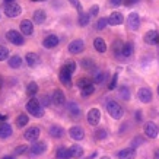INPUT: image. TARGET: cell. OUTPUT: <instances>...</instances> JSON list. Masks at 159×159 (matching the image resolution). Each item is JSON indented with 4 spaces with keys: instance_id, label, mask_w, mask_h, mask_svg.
<instances>
[{
    "instance_id": "obj_1",
    "label": "cell",
    "mask_w": 159,
    "mask_h": 159,
    "mask_svg": "<svg viewBox=\"0 0 159 159\" xmlns=\"http://www.w3.org/2000/svg\"><path fill=\"white\" fill-rule=\"evenodd\" d=\"M26 111L31 116H34L35 118H41L44 116V107L41 105V102L35 98H31L26 104Z\"/></svg>"
},
{
    "instance_id": "obj_2",
    "label": "cell",
    "mask_w": 159,
    "mask_h": 159,
    "mask_svg": "<svg viewBox=\"0 0 159 159\" xmlns=\"http://www.w3.org/2000/svg\"><path fill=\"white\" fill-rule=\"evenodd\" d=\"M107 111H108V114H110L114 120H120L123 114H124V111L121 108L120 104H117L116 101H108L107 102Z\"/></svg>"
},
{
    "instance_id": "obj_3",
    "label": "cell",
    "mask_w": 159,
    "mask_h": 159,
    "mask_svg": "<svg viewBox=\"0 0 159 159\" xmlns=\"http://www.w3.org/2000/svg\"><path fill=\"white\" fill-rule=\"evenodd\" d=\"M6 38H7V41H10V43L13 44V45H24V44H25L24 35L19 34V32H18V31H15V29H10V31H7Z\"/></svg>"
},
{
    "instance_id": "obj_4",
    "label": "cell",
    "mask_w": 159,
    "mask_h": 159,
    "mask_svg": "<svg viewBox=\"0 0 159 159\" xmlns=\"http://www.w3.org/2000/svg\"><path fill=\"white\" fill-rule=\"evenodd\" d=\"M143 131H145V136L149 137V139H155L159 133V127L155 124L153 121H148L143 127Z\"/></svg>"
},
{
    "instance_id": "obj_5",
    "label": "cell",
    "mask_w": 159,
    "mask_h": 159,
    "mask_svg": "<svg viewBox=\"0 0 159 159\" xmlns=\"http://www.w3.org/2000/svg\"><path fill=\"white\" fill-rule=\"evenodd\" d=\"M39 133H41V129H39L38 125H34V127H29L28 130H25L24 137L28 142H37L39 137Z\"/></svg>"
},
{
    "instance_id": "obj_6",
    "label": "cell",
    "mask_w": 159,
    "mask_h": 159,
    "mask_svg": "<svg viewBox=\"0 0 159 159\" xmlns=\"http://www.w3.org/2000/svg\"><path fill=\"white\" fill-rule=\"evenodd\" d=\"M86 120L91 125H98L99 124V120H101V111L98 110V108H91L89 112H88Z\"/></svg>"
},
{
    "instance_id": "obj_7",
    "label": "cell",
    "mask_w": 159,
    "mask_h": 159,
    "mask_svg": "<svg viewBox=\"0 0 159 159\" xmlns=\"http://www.w3.org/2000/svg\"><path fill=\"white\" fill-rule=\"evenodd\" d=\"M6 16H9V18H16V16H19L22 13V7H20L18 3H9V5H6V10H5Z\"/></svg>"
},
{
    "instance_id": "obj_8",
    "label": "cell",
    "mask_w": 159,
    "mask_h": 159,
    "mask_svg": "<svg viewBox=\"0 0 159 159\" xmlns=\"http://www.w3.org/2000/svg\"><path fill=\"white\" fill-rule=\"evenodd\" d=\"M85 50V43L82 39H73L72 43L69 44V51L72 54H80Z\"/></svg>"
},
{
    "instance_id": "obj_9",
    "label": "cell",
    "mask_w": 159,
    "mask_h": 159,
    "mask_svg": "<svg viewBox=\"0 0 159 159\" xmlns=\"http://www.w3.org/2000/svg\"><path fill=\"white\" fill-rule=\"evenodd\" d=\"M69 134H70V137H72L73 140L79 142V140H83L85 131H83V129L80 125H73V127H70V130H69Z\"/></svg>"
},
{
    "instance_id": "obj_10",
    "label": "cell",
    "mask_w": 159,
    "mask_h": 159,
    "mask_svg": "<svg viewBox=\"0 0 159 159\" xmlns=\"http://www.w3.org/2000/svg\"><path fill=\"white\" fill-rule=\"evenodd\" d=\"M127 22H129V28L133 29V31H137L140 28V16L136 12H131L127 18Z\"/></svg>"
},
{
    "instance_id": "obj_11",
    "label": "cell",
    "mask_w": 159,
    "mask_h": 159,
    "mask_svg": "<svg viewBox=\"0 0 159 159\" xmlns=\"http://www.w3.org/2000/svg\"><path fill=\"white\" fill-rule=\"evenodd\" d=\"M107 20H108V25L117 26V25H121L124 22V18H123V15H121L120 12H112V13L107 18Z\"/></svg>"
},
{
    "instance_id": "obj_12",
    "label": "cell",
    "mask_w": 159,
    "mask_h": 159,
    "mask_svg": "<svg viewBox=\"0 0 159 159\" xmlns=\"http://www.w3.org/2000/svg\"><path fill=\"white\" fill-rule=\"evenodd\" d=\"M47 150V143L45 142H34V145L31 146V153L38 156V155H43L44 152Z\"/></svg>"
},
{
    "instance_id": "obj_13",
    "label": "cell",
    "mask_w": 159,
    "mask_h": 159,
    "mask_svg": "<svg viewBox=\"0 0 159 159\" xmlns=\"http://www.w3.org/2000/svg\"><path fill=\"white\" fill-rule=\"evenodd\" d=\"M51 99H53V104H56L58 107L66 104V97H64V93L60 89H54V92L51 93Z\"/></svg>"
},
{
    "instance_id": "obj_14",
    "label": "cell",
    "mask_w": 159,
    "mask_h": 159,
    "mask_svg": "<svg viewBox=\"0 0 159 159\" xmlns=\"http://www.w3.org/2000/svg\"><path fill=\"white\" fill-rule=\"evenodd\" d=\"M137 97H139V99L142 102L148 104V102L152 101V91L149 88H140L139 92H137Z\"/></svg>"
},
{
    "instance_id": "obj_15",
    "label": "cell",
    "mask_w": 159,
    "mask_h": 159,
    "mask_svg": "<svg viewBox=\"0 0 159 159\" xmlns=\"http://www.w3.org/2000/svg\"><path fill=\"white\" fill-rule=\"evenodd\" d=\"M58 41H60V39H58V37L57 35H48V37H45V38H44V41H43V45L44 47H45V48H54V47H57L58 45Z\"/></svg>"
},
{
    "instance_id": "obj_16",
    "label": "cell",
    "mask_w": 159,
    "mask_h": 159,
    "mask_svg": "<svg viewBox=\"0 0 159 159\" xmlns=\"http://www.w3.org/2000/svg\"><path fill=\"white\" fill-rule=\"evenodd\" d=\"M118 159H134L136 158V149L134 148H127V149H121L117 153Z\"/></svg>"
},
{
    "instance_id": "obj_17",
    "label": "cell",
    "mask_w": 159,
    "mask_h": 159,
    "mask_svg": "<svg viewBox=\"0 0 159 159\" xmlns=\"http://www.w3.org/2000/svg\"><path fill=\"white\" fill-rule=\"evenodd\" d=\"M20 31L24 35H32L34 34V25L29 19H24L20 22Z\"/></svg>"
},
{
    "instance_id": "obj_18",
    "label": "cell",
    "mask_w": 159,
    "mask_h": 159,
    "mask_svg": "<svg viewBox=\"0 0 159 159\" xmlns=\"http://www.w3.org/2000/svg\"><path fill=\"white\" fill-rule=\"evenodd\" d=\"M13 133L12 125L9 123H0V139H7Z\"/></svg>"
},
{
    "instance_id": "obj_19",
    "label": "cell",
    "mask_w": 159,
    "mask_h": 159,
    "mask_svg": "<svg viewBox=\"0 0 159 159\" xmlns=\"http://www.w3.org/2000/svg\"><path fill=\"white\" fill-rule=\"evenodd\" d=\"M25 60H26V64H28L29 67H35V66H38L39 63H41L39 56L35 53H28L26 57H25Z\"/></svg>"
},
{
    "instance_id": "obj_20",
    "label": "cell",
    "mask_w": 159,
    "mask_h": 159,
    "mask_svg": "<svg viewBox=\"0 0 159 159\" xmlns=\"http://www.w3.org/2000/svg\"><path fill=\"white\" fill-rule=\"evenodd\" d=\"M48 133L51 137H54V139H61L63 134H64V130H63V127L61 125H51L48 129Z\"/></svg>"
},
{
    "instance_id": "obj_21",
    "label": "cell",
    "mask_w": 159,
    "mask_h": 159,
    "mask_svg": "<svg viewBox=\"0 0 159 159\" xmlns=\"http://www.w3.org/2000/svg\"><path fill=\"white\" fill-rule=\"evenodd\" d=\"M134 53V44L133 43H124L123 44V50H121V56L123 57H131Z\"/></svg>"
},
{
    "instance_id": "obj_22",
    "label": "cell",
    "mask_w": 159,
    "mask_h": 159,
    "mask_svg": "<svg viewBox=\"0 0 159 159\" xmlns=\"http://www.w3.org/2000/svg\"><path fill=\"white\" fill-rule=\"evenodd\" d=\"M60 82L63 83V85H66V86H70V83H72V73L67 72L66 69L63 67L61 72H60Z\"/></svg>"
},
{
    "instance_id": "obj_23",
    "label": "cell",
    "mask_w": 159,
    "mask_h": 159,
    "mask_svg": "<svg viewBox=\"0 0 159 159\" xmlns=\"http://www.w3.org/2000/svg\"><path fill=\"white\" fill-rule=\"evenodd\" d=\"M145 41L148 44H158L159 43V32L158 31H149V32H146L145 35Z\"/></svg>"
},
{
    "instance_id": "obj_24",
    "label": "cell",
    "mask_w": 159,
    "mask_h": 159,
    "mask_svg": "<svg viewBox=\"0 0 159 159\" xmlns=\"http://www.w3.org/2000/svg\"><path fill=\"white\" fill-rule=\"evenodd\" d=\"M93 47L97 50L98 53H105L107 51V43L105 39L101 38V37H98V38L93 39Z\"/></svg>"
},
{
    "instance_id": "obj_25",
    "label": "cell",
    "mask_w": 159,
    "mask_h": 159,
    "mask_svg": "<svg viewBox=\"0 0 159 159\" xmlns=\"http://www.w3.org/2000/svg\"><path fill=\"white\" fill-rule=\"evenodd\" d=\"M45 19H47V13H45V10L43 9H37L35 10V13H34V22L35 24H44L45 22Z\"/></svg>"
},
{
    "instance_id": "obj_26",
    "label": "cell",
    "mask_w": 159,
    "mask_h": 159,
    "mask_svg": "<svg viewBox=\"0 0 159 159\" xmlns=\"http://www.w3.org/2000/svg\"><path fill=\"white\" fill-rule=\"evenodd\" d=\"M72 155H70V149L67 148H58L57 152H56V159H70Z\"/></svg>"
},
{
    "instance_id": "obj_27",
    "label": "cell",
    "mask_w": 159,
    "mask_h": 159,
    "mask_svg": "<svg viewBox=\"0 0 159 159\" xmlns=\"http://www.w3.org/2000/svg\"><path fill=\"white\" fill-rule=\"evenodd\" d=\"M70 149V155H72V158L75 159H79L83 156V148L79 145H73L72 148H69Z\"/></svg>"
},
{
    "instance_id": "obj_28",
    "label": "cell",
    "mask_w": 159,
    "mask_h": 159,
    "mask_svg": "<svg viewBox=\"0 0 159 159\" xmlns=\"http://www.w3.org/2000/svg\"><path fill=\"white\" fill-rule=\"evenodd\" d=\"M67 111L70 112L72 117H79V114H80V108H79V105H77L76 102H69Z\"/></svg>"
},
{
    "instance_id": "obj_29",
    "label": "cell",
    "mask_w": 159,
    "mask_h": 159,
    "mask_svg": "<svg viewBox=\"0 0 159 159\" xmlns=\"http://www.w3.org/2000/svg\"><path fill=\"white\" fill-rule=\"evenodd\" d=\"M89 20H91V15H89V13H80V15H79V19H77V22H79V26L85 28V26H88V25H89Z\"/></svg>"
},
{
    "instance_id": "obj_30",
    "label": "cell",
    "mask_w": 159,
    "mask_h": 159,
    "mask_svg": "<svg viewBox=\"0 0 159 159\" xmlns=\"http://www.w3.org/2000/svg\"><path fill=\"white\" fill-rule=\"evenodd\" d=\"M9 66L12 69H19L20 66H22V58H20L19 56H12V57L9 58Z\"/></svg>"
},
{
    "instance_id": "obj_31",
    "label": "cell",
    "mask_w": 159,
    "mask_h": 159,
    "mask_svg": "<svg viewBox=\"0 0 159 159\" xmlns=\"http://www.w3.org/2000/svg\"><path fill=\"white\" fill-rule=\"evenodd\" d=\"M118 95H120L121 99H124V101H129L130 99V91H129V88L127 86H120L118 88Z\"/></svg>"
},
{
    "instance_id": "obj_32",
    "label": "cell",
    "mask_w": 159,
    "mask_h": 159,
    "mask_svg": "<svg viewBox=\"0 0 159 159\" xmlns=\"http://www.w3.org/2000/svg\"><path fill=\"white\" fill-rule=\"evenodd\" d=\"M108 137V131L104 129V127H99L95 130V139L97 140H105Z\"/></svg>"
},
{
    "instance_id": "obj_33",
    "label": "cell",
    "mask_w": 159,
    "mask_h": 159,
    "mask_svg": "<svg viewBox=\"0 0 159 159\" xmlns=\"http://www.w3.org/2000/svg\"><path fill=\"white\" fill-rule=\"evenodd\" d=\"M123 44L124 43H121L120 39H117L116 43H114V45H112V51H114V54H116V57H123L121 56V50H123Z\"/></svg>"
},
{
    "instance_id": "obj_34",
    "label": "cell",
    "mask_w": 159,
    "mask_h": 159,
    "mask_svg": "<svg viewBox=\"0 0 159 159\" xmlns=\"http://www.w3.org/2000/svg\"><path fill=\"white\" fill-rule=\"evenodd\" d=\"M28 121H29V117L22 112V114H19V117L16 118V125H18V127H25V125L28 124Z\"/></svg>"
},
{
    "instance_id": "obj_35",
    "label": "cell",
    "mask_w": 159,
    "mask_h": 159,
    "mask_svg": "<svg viewBox=\"0 0 159 159\" xmlns=\"http://www.w3.org/2000/svg\"><path fill=\"white\" fill-rule=\"evenodd\" d=\"M37 92H38V85L35 82H31L26 86V93H28L29 97H34V95H37Z\"/></svg>"
},
{
    "instance_id": "obj_36",
    "label": "cell",
    "mask_w": 159,
    "mask_h": 159,
    "mask_svg": "<svg viewBox=\"0 0 159 159\" xmlns=\"http://www.w3.org/2000/svg\"><path fill=\"white\" fill-rule=\"evenodd\" d=\"M80 66H82L85 70H89V69H93V66H95V63H93V60L92 58H83L82 61H80Z\"/></svg>"
},
{
    "instance_id": "obj_37",
    "label": "cell",
    "mask_w": 159,
    "mask_h": 159,
    "mask_svg": "<svg viewBox=\"0 0 159 159\" xmlns=\"http://www.w3.org/2000/svg\"><path fill=\"white\" fill-rule=\"evenodd\" d=\"M93 92H95V86H93V83H92V85H89V86L83 88L82 92H80V95H82L83 98H88V97H91Z\"/></svg>"
},
{
    "instance_id": "obj_38",
    "label": "cell",
    "mask_w": 159,
    "mask_h": 159,
    "mask_svg": "<svg viewBox=\"0 0 159 159\" xmlns=\"http://www.w3.org/2000/svg\"><path fill=\"white\" fill-rule=\"evenodd\" d=\"M93 82L98 83V85L104 83L105 82V73L104 72H97L95 73V76H93Z\"/></svg>"
},
{
    "instance_id": "obj_39",
    "label": "cell",
    "mask_w": 159,
    "mask_h": 159,
    "mask_svg": "<svg viewBox=\"0 0 159 159\" xmlns=\"http://www.w3.org/2000/svg\"><path fill=\"white\" fill-rule=\"evenodd\" d=\"M63 67L73 75V73H75V70H76V63L73 61V60H67V61L64 63V66H63Z\"/></svg>"
},
{
    "instance_id": "obj_40",
    "label": "cell",
    "mask_w": 159,
    "mask_h": 159,
    "mask_svg": "<svg viewBox=\"0 0 159 159\" xmlns=\"http://www.w3.org/2000/svg\"><path fill=\"white\" fill-rule=\"evenodd\" d=\"M9 57V50L5 45H0V61H5Z\"/></svg>"
},
{
    "instance_id": "obj_41",
    "label": "cell",
    "mask_w": 159,
    "mask_h": 159,
    "mask_svg": "<svg viewBox=\"0 0 159 159\" xmlns=\"http://www.w3.org/2000/svg\"><path fill=\"white\" fill-rule=\"evenodd\" d=\"M89 85H92V82L89 80V79H86V77H82V79H79V80H77V86L80 88V89L89 86Z\"/></svg>"
},
{
    "instance_id": "obj_42",
    "label": "cell",
    "mask_w": 159,
    "mask_h": 159,
    "mask_svg": "<svg viewBox=\"0 0 159 159\" xmlns=\"http://www.w3.org/2000/svg\"><path fill=\"white\" fill-rule=\"evenodd\" d=\"M70 2V5L75 7V9H77V12L79 13H83V7H82V3L79 2V0H69Z\"/></svg>"
},
{
    "instance_id": "obj_43",
    "label": "cell",
    "mask_w": 159,
    "mask_h": 159,
    "mask_svg": "<svg viewBox=\"0 0 159 159\" xmlns=\"http://www.w3.org/2000/svg\"><path fill=\"white\" fill-rule=\"evenodd\" d=\"M117 80H118V73H116V75L112 76V79L110 80V83H108V89H110V91L116 89V86H117Z\"/></svg>"
},
{
    "instance_id": "obj_44",
    "label": "cell",
    "mask_w": 159,
    "mask_h": 159,
    "mask_svg": "<svg viewBox=\"0 0 159 159\" xmlns=\"http://www.w3.org/2000/svg\"><path fill=\"white\" fill-rule=\"evenodd\" d=\"M39 102H41V105H43V107H50L51 104H53V99H51L48 95H44V97L41 98V101H39Z\"/></svg>"
},
{
    "instance_id": "obj_45",
    "label": "cell",
    "mask_w": 159,
    "mask_h": 159,
    "mask_svg": "<svg viewBox=\"0 0 159 159\" xmlns=\"http://www.w3.org/2000/svg\"><path fill=\"white\" fill-rule=\"evenodd\" d=\"M143 142H145V139H143L142 136H136V137H134V140L131 142V148H134V149H136V148H137V146H139V145H142Z\"/></svg>"
},
{
    "instance_id": "obj_46",
    "label": "cell",
    "mask_w": 159,
    "mask_h": 159,
    "mask_svg": "<svg viewBox=\"0 0 159 159\" xmlns=\"http://www.w3.org/2000/svg\"><path fill=\"white\" fill-rule=\"evenodd\" d=\"M108 25V20H107V18H101V19H98V22H97V29H104Z\"/></svg>"
},
{
    "instance_id": "obj_47",
    "label": "cell",
    "mask_w": 159,
    "mask_h": 159,
    "mask_svg": "<svg viewBox=\"0 0 159 159\" xmlns=\"http://www.w3.org/2000/svg\"><path fill=\"white\" fill-rule=\"evenodd\" d=\"M26 150H28V146H26V145H20V146H18V148L15 149V152H16V155H24Z\"/></svg>"
},
{
    "instance_id": "obj_48",
    "label": "cell",
    "mask_w": 159,
    "mask_h": 159,
    "mask_svg": "<svg viewBox=\"0 0 159 159\" xmlns=\"http://www.w3.org/2000/svg\"><path fill=\"white\" fill-rule=\"evenodd\" d=\"M98 13H99V6H98V5H93L91 9H89V15H91V16H97Z\"/></svg>"
},
{
    "instance_id": "obj_49",
    "label": "cell",
    "mask_w": 159,
    "mask_h": 159,
    "mask_svg": "<svg viewBox=\"0 0 159 159\" xmlns=\"http://www.w3.org/2000/svg\"><path fill=\"white\" fill-rule=\"evenodd\" d=\"M139 0H123V3H124L125 6H133V5H136Z\"/></svg>"
},
{
    "instance_id": "obj_50",
    "label": "cell",
    "mask_w": 159,
    "mask_h": 159,
    "mask_svg": "<svg viewBox=\"0 0 159 159\" xmlns=\"http://www.w3.org/2000/svg\"><path fill=\"white\" fill-rule=\"evenodd\" d=\"M121 3H123V0H110V5H111V6H114V7L120 6Z\"/></svg>"
},
{
    "instance_id": "obj_51",
    "label": "cell",
    "mask_w": 159,
    "mask_h": 159,
    "mask_svg": "<svg viewBox=\"0 0 159 159\" xmlns=\"http://www.w3.org/2000/svg\"><path fill=\"white\" fill-rule=\"evenodd\" d=\"M134 118L136 121H142V111H136V114H134Z\"/></svg>"
},
{
    "instance_id": "obj_52",
    "label": "cell",
    "mask_w": 159,
    "mask_h": 159,
    "mask_svg": "<svg viewBox=\"0 0 159 159\" xmlns=\"http://www.w3.org/2000/svg\"><path fill=\"white\" fill-rule=\"evenodd\" d=\"M6 120H7V116H5V114H0V123H5Z\"/></svg>"
},
{
    "instance_id": "obj_53",
    "label": "cell",
    "mask_w": 159,
    "mask_h": 159,
    "mask_svg": "<svg viewBox=\"0 0 159 159\" xmlns=\"http://www.w3.org/2000/svg\"><path fill=\"white\" fill-rule=\"evenodd\" d=\"M153 159H159V149L155 150V153H153Z\"/></svg>"
},
{
    "instance_id": "obj_54",
    "label": "cell",
    "mask_w": 159,
    "mask_h": 159,
    "mask_svg": "<svg viewBox=\"0 0 159 159\" xmlns=\"http://www.w3.org/2000/svg\"><path fill=\"white\" fill-rule=\"evenodd\" d=\"M6 5H9V3H13V0H5Z\"/></svg>"
},
{
    "instance_id": "obj_55",
    "label": "cell",
    "mask_w": 159,
    "mask_h": 159,
    "mask_svg": "<svg viewBox=\"0 0 159 159\" xmlns=\"http://www.w3.org/2000/svg\"><path fill=\"white\" fill-rule=\"evenodd\" d=\"M2 159H13L12 156H5V158H2Z\"/></svg>"
},
{
    "instance_id": "obj_56",
    "label": "cell",
    "mask_w": 159,
    "mask_h": 159,
    "mask_svg": "<svg viewBox=\"0 0 159 159\" xmlns=\"http://www.w3.org/2000/svg\"><path fill=\"white\" fill-rule=\"evenodd\" d=\"M101 159H110V158H108V156H102Z\"/></svg>"
},
{
    "instance_id": "obj_57",
    "label": "cell",
    "mask_w": 159,
    "mask_h": 159,
    "mask_svg": "<svg viewBox=\"0 0 159 159\" xmlns=\"http://www.w3.org/2000/svg\"><path fill=\"white\" fill-rule=\"evenodd\" d=\"M0 86H2V77H0Z\"/></svg>"
},
{
    "instance_id": "obj_58",
    "label": "cell",
    "mask_w": 159,
    "mask_h": 159,
    "mask_svg": "<svg viewBox=\"0 0 159 159\" xmlns=\"http://www.w3.org/2000/svg\"><path fill=\"white\" fill-rule=\"evenodd\" d=\"M158 95H159V85H158Z\"/></svg>"
}]
</instances>
